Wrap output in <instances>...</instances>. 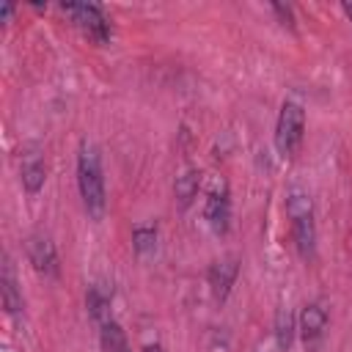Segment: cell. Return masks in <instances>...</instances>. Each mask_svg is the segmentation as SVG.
Wrapping results in <instances>:
<instances>
[{"label":"cell","instance_id":"1","mask_svg":"<svg viewBox=\"0 0 352 352\" xmlns=\"http://www.w3.org/2000/svg\"><path fill=\"white\" fill-rule=\"evenodd\" d=\"M77 190L88 217L102 220L107 209L104 170H102V154L91 140H80V148H77Z\"/></svg>","mask_w":352,"mask_h":352},{"label":"cell","instance_id":"2","mask_svg":"<svg viewBox=\"0 0 352 352\" xmlns=\"http://www.w3.org/2000/svg\"><path fill=\"white\" fill-rule=\"evenodd\" d=\"M286 214L292 220V239L300 258L311 261L316 253V223H314V201L305 190L294 187L286 192Z\"/></svg>","mask_w":352,"mask_h":352},{"label":"cell","instance_id":"3","mask_svg":"<svg viewBox=\"0 0 352 352\" xmlns=\"http://www.w3.org/2000/svg\"><path fill=\"white\" fill-rule=\"evenodd\" d=\"M302 132H305V110L300 102L286 99L280 104L278 121H275V148L280 157H292L300 143H302Z\"/></svg>","mask_w":352,"mask_h":352},{"label":"cell","instance_id":"4","mask_svg":"<svg viewBox=\"0 0 352 352\" xmlns=\"http://www.w3.org/2000/svg\"><path fill=\"white\" fill-rule=\"evenodd\" d=\"M60 11L96 44H107L113 38V25L102 6L96 3H63Z\"/></svg>","mask_w":352,"mask_h":352},{"label":"cell","instance_id":"5","mask_svg":"<svg viewBox=\"0 0 352 352\" xmlns=\"http://www.w3.org/2000/svg\"><path fill=\"white\" fill-rule=\"evenodd\" d=\"M204 217L214 234H228V228H231V192H228V184L223 179H217L209 187L206 204H204Z\"/></svg>","mask_w":352,"mask_h":352},{"label":"cell","instance_id":"6","mask_svg":"<svg viewBox=\"0 0 352 352\" xmlns=\"http://www.w3.org/2000/svg\"><path fill=\"white\" fill-rule=\"evenodd\" d=\"M25 250H28V261L33 264L36 272H41L44 278H58L60 272V264H58V250H55V242L36 231L25 239Z\"/></svg>","mask_w":352,"mask_h":352},{"label":"cell","instance_id":"7","mask_svg":"<svg viewBox=\"0 0 352 352\" xmlns=\"http://www.w3.org/2000/svg\"><path fill=\"white\" fill-rule=\"evenodd\" d=\"M236 275H239V261L234 256H226V258H220L209 267V289H212L217 302H223L231 294V289L236 283Z\"/></svg>","mask_w":352,"mask_h":352},{"label":"cell","instance_id":"8","mask_svg":"<svg viewBox=\"0 0 352 352\" xmlns=\"http://www.w3.org/2000/svg\"><path fill=\"white\" fill-rule=\"evenodd\" d=\"M324 327H327V311L322 308V302H308V305L300 311V324H297L302 341H305L308 346L316 344V341L324 336Z\"/></svg>","mask_w":352,"mask_h":352},{"label":"cell","instance_id":"9","mask_svg":"<svg viewBox=\"0 0 352 352\" xmlns=\"http://www.w3.org/2000/svg\"><path fill=\"white\" fill-rule=\"evenodd\" d=\"M0 292H3V308L8 316H19L22 308H25V300H22V289L16 283V275H14V267H11V258L3 256V272H0Z\"/></svg>","mask_w":352,"mask_h":352},{"label":"cell","instance_id":"10","mask_svg":"<svg viewBox=\"0 0 352 352\" xmlns=\"http://www.w3.org/2000/svg\"><path fill=\"white\" fill-rule=\"evenodd\" d=\"M19 173H22V187H25L30 195H36V192L44 187V179H47V168H44L41 154H38V151L22 154V168H19Z\"/></svg>","mask_w":352,"mask_h":352},{"label":"cell","instance_id":"11","mask_svg":"<svg viewBox=\"0 0 352 352\" xmlns=\"http://www.w3.org/2000/svg\"><path fill=\"white\" fill-rule=\"evenodd\" d=\"M110 302H113V289H107V283H94L85 294V305H88V314L96 324H104L110 322Z\"/></svg>","mask_w":352,"mask_h":352},{"label":"cell","instance_id":"12","mask_svg":"<svg viewBox=\"0 0 352 352\" xmlns=\"http://www.w3.org/2000/svg\"><path fill=\"white\" fill-rule=\"evenodd\" d=\"M99 344H102V352H124V349H129L126 336H124V330H121V324L116 319L99 324Z\"/></svg>","mask_w":352,"mask_h":352},{"label":"cell","instance_id":"13","mask_svg":"<svg viewBox=\"0 0 352 352\" xmlns=\"http://www.w3.org/2000/svg\"><path fill=\"white\" fill-rule=\"evenodd\" d=\"M294 330H297L294 314H292L289 308H278V314H275V341H278L280 349H289V346H292Z\"/></svg>","mask_w":352,"mask_h":352},{"label":"cell","instance_id":"14","mask_svg":"<svg viewBox=\"0 0 352 352\" xmlns=\"http://www.w3.org/2000/svg\"><path fill=\"white\" fill-rule=\"evenodd\" d=\"M132 248L138 256H148L157 250V228L154 226H135L132 231Z\"/></svg>","mask_w":352,"mask_h":352},{"label":"cell","instance_id":"15","mask_svg":"<svg viewBox=\"0 0 352 352\" xmlns=\"http://www.w3.org/2000/svg\"><path fill=\"white\" fill-rule=\"evenodd\" d=\"M198 184H201V173L198 170H187L184 176L176 179V198L182 201V206H190V201L198 192Z\"/></svg>","mask_w":352,"mask_h":352},{"label":"cell","instance_id":"16","mask_svg":"<svg viewBox=\"0 0 352 352\" xmlns=\"http://www.w3.org/2000/svg\"><path fill=\"white\" fill-rule=\"evenodd\" d=\"M270 8H272V11L278 14V19H280L283 25L294 28V11H292V6H283V3H272Z\"/></svg>","mask_w":352,"mask_h":352},{"label":"cell","instance_id":"17","mask_svg":"<svg viewBox=\"0 0 352 352\" xmlns=\"http://www.w3.org/2000/svg\"><path fill=\"white\" fill-rule=\"evenodd\" d=\"M143 352H162V346H160V344H146Z\"/></svg>","mask_w":352,"mask_h":352},{"label":"cell","instance_id":"18","mask_svg":"<svg viewBox=\"0 0 352 352\" xmlns=\"http://www.w3.org/2000/svg\"><path fill=\"white\" fill-rule=\"evenodd\" d=\"M11 14H14V6H3V19H11Z\"/></svg>","mask_w":352,"mask_h":352},{"label":"cell","instance_id":"19","mask_svg":"<svg viewBox=\"0 0 352 352\" xmlns=\"http://www.w3.org/2000/svg\"><path fill=\"white\" fill-rule=\"evenodd\" d=\"M344 14L349 16V22H352V3H344Z\"/></svg>","mask_w":352,"mask_h":352},{"label":"cell","instance_id":"20","mask_svg":"<svg viewBox=\"0 0 352 352\" xmlns=\"http://www.w3.org/2000/svg\"><path fill=\"white\" fill-rule=\"evenodd\" d=\"M124 352H129V349H124Z\"/></svg>","mask_w":352,"mask_h":352}]
</instances>
